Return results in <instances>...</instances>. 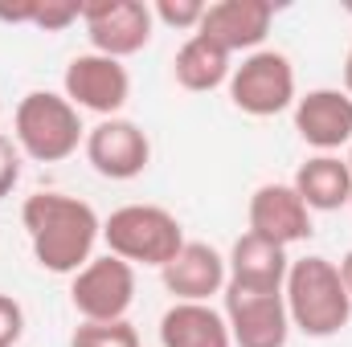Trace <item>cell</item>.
Wrapping results in <instances>:
<instances>
[{"label": "cell", "mask_w": 352, "mask_h": 347, "mask_svg": "<svg viewBox=\"0 0 352 347\" xmlns=\"http://www.w3.org/2000/svg\"><path fill=\"white\" fill-rule=\"evenodd\" d=\"M21 225L29 233L33 258L50 274H78L102 237V221L87 200L66 192H33L21 204Z\"/></svg>", "instance_id": "cell-1"}, {"label": "cell", "mask_w": 352, "mask_h": 347, "mask_svg": "<svg viewBox=\"0 0 352 347\" xmlns=\"http://www.w3.org/2000/svg\"><path fill=\"white\" fill-rule=\"evenodd\" d=\"M283 302H287L291 327L303 331L307 339H332L352 319V298L344 290L340 265L320 254L291 261L283 282Z\"/></svg>", "instance_id": "cell-2"}, {"label": "cell", "mask_w": 352, "mask_h": 347, "mask_svg": "<svg viewBox=\"0 0 352 347\" xmlns=\"http://www.w3.org/2000/svg\"><path fill=\"white\" fill-rule=\"evenodd\" d=\"M12 127H16V147L37 164H62L78 152V143H87V127L78 119V106L54 90L25 94L16 102Z\"/></svg>", "instance_id": "cell-3"}, {"label": "cell", "mask_w": 352, "mask_h": 347, "mask_svg": "<svg viewBox=\"0 0 352 347\" xmlns=\"http://www.w3.org/2000/svg\"><path fill=\"white\" fill-rule=\"evenodd\" d=\"M107 254L123 258L127 265H156L164 270L184 250V229L160 204H123L102 221Z\"/></svg>", "instance_id": "cell-4"}, {"label": "cell", "mask_w": 352, "mask_h": 347, "mask_svg": "<svg viewBox=\"0 0 352 347\" xmlns=\"http://www.w3.org/2000/svg\"><path fill=\"white\" fill-rule=\"evenodd\" d=\"M230 102L242 115L270 119L287 106H295V66L278 49H254L234 66L230 74Z\"/></svg>", "instance_id": "cell-5"}, {"label": "cell", "mask_w": 352, "mask_h": 347, "mask_svg": "<svg viewBox=\"0 0 352 347\" xmlns=\"http://www.w3.org/2000/svg\"><path fill=\"white\" fill-rule=\"evenodd\" d=\"M70 302L82 315V323H119V319H127V311L135 302V265H127L115 254L90 258L70 282Z\"/></svg>", "instance_id": "cell-6"}, {"label": "cell", "mask_w": 352, "mask_h": 347, "mask_svg": "<svg viewBox=\"0 0 352 347\" xmlns=\"http://www.w3.org/2000/svg\"><path fill=\"white\" fill-rule=\"evenodd\" d=\"M82 25L94 53L123 62L152 41L156 16H152V4L144 0H94V4H82Z\"/></svg>", "instance_id": "cell-7"}, {"label": "cell", "mask_w": 352, "mask_h": 347, "mask_svg": "<svg viewBox=\"0 0 352 347\" xmlns=\"http://www.w3.org/2000/svg\"><path fill=\"white\" fill-rule=\"evenodd\" d=\"M62 94L78 106V110H94L102 119H119V110L127 106L131 98V78H127V66L115 62V58H102V53H78L70 66H66V78H62Z\"/></svg>", "instance_id": "cell-8"}, {"label": "cell", "mask_w": 352, "mask_h": 347, "mask_svg": "<svg viewBox=\"0 0 352 347\" xmlns=\"http://www.w3.org/2000/svg\"><path fill=\"white\" fill-rule=\"evenodd\" d=\"M221 315H226L234 347H287L291 315H287L283 294L226 286V311Z\"/></svg>", "instance_id": "cell-9"}, {"label": "cell", "mask_w": 352, "mask_h": 347, "mask_svg": "<svg viewBox=\"0 0 352 347\" xmlns=\"http://www.w3.org/2000/svg\"><path fill=\"white\" fill-rule=\"evenodd\" d=\"M87 160L107 180H135L152 164V143L131 119H102L87 131Z\"/></svg>", "instance_id": "cell-10"}, {"label": "cell", "mask_w": 352, "mask_h": 347, "mask_svg": "<svg viewBox=\"0 0 352 347\" xmlns=\"http://www.w3.org/2000/svg\"><path fill=\"white\" fill-rule=\"evenodd\" d=\"M274 21V4L270 0H217L205 8V21L197 33H205L209 41H217L230 58L234 53H254L270 33Z\"/></svg>", "instance_id": "cell-11"}, {"label": "cell", "mask_w": 352, "mask_h": 347, "mask_svg": "<svg viewBox=\"0 0 352 347\" xmlns=\"http://www.w3.org/2000/svg\"><path fill=\"white\" fill-rule=\"evenodd\" d=\"M295 131L307 147L320 156H332L336 147L352 143V98L344 90H307L295 98Z\"/></svg>", "instance_id": "cell-12"}, {"label": "cell", "mask_w": 352, "mask_h": 347, "mask_svg": "<svg viewBox=\"0 0 352 347\" xmlns=\"http://www.w3.org/2000/svg\"><path fill=\"white\" fill-rule=\"evenodd\" d=\"M250 233L274 246H295L311 237V208L299 200L291 184H263L250 196Z\"/></svg>", "instance_id": "cell-13"}, {"label": "cell", "mask_w": 352, "mask_h": 347, "mask_svg": "<svg viewBox=\"0 0 352 347\" xmlns=\"http://www.w3.org/2000/svg\"><path fill=\"white\" fill-rule=\"evenodd\" d=\"M160 278H164V290L173 294L176 302H209L213 294L226 290L230 270H226V258L213 246L184 241V250L160 270Z\"/></svg>", "instance_id": "cell-14"}, {"label": "cell", "mask_w": 352, "mask_h": 347, "mask_svg": "<svg viewBox=\"0 0 352 347\" xmlns=\"http://www.w3.org/2000/svg\"><path fill=\"white\" fill-rule=\"evenodd\" d=\"M226 270H230V282L226 286H242V290H266V294H283V282H287V270H291V258L283 246L266 241L258 233H242L226 258Z\"/></svg>", "instance_id": "cell-15"}, {"label": "cell", "mask_w": 352, "mask_h": 347, "mask_svg": "<svg viewBox=\"0 0 352 347\" xmlns=\"http://www.w3.org/2000/svg\"><path fill=\"white\" fill-rule=\"evenodd\" d=\"M164 347H234L226 315L209 302H173L160 319Z\"/></svg>", "instance_id": "cell-16"}, {"label": "cell", "mask_w": 352, "mask_h": 347, "mask_svg": "<svg viewBox=\"0 0 352 347\" xmlns=\"http://www.w3.org/2000/svg\"><path fill=\"white\" fill-rule=\"evenodd\" d=\"M291 188L299 192V200L311 213H336L352 200V172L340 156H311L295 172Z\"/></svg>", "instance_id": "cell-17"}, {"label": "cell", "mask_w": 352, "mask_h": 347, "mask_svg": "<svg viewBox=\"0 0 352 347\" xmlns=\"http://www.w3.org/2000/svg\"><path fill=\"white\" fill-rule=\"evenodd\" d=\"M173 74L184 90L205 94V90H217L221 82H230L234 66H230V53H226L217 41H209L205 33H192V37L176 49Z\"/></svg>", "instance_id": "cell-18"}, {"label": "cell", "mask_w": 352, "mask_h": 347, "mask_svg": "<svg viewBox=\"0 0 352 347\" xmlns=\"http://www.w3.org/2000/svg\"><path fill=\"white\" fill-rule=\"evenodd\" d=\"M70 347H140V331L119 319V323H82L74 327Z\"/></svg>", "instance_id": "cell-19"}, {"label": "cell", "mask_w": 352, "mask_h": 347, "mask_svg": "<svg viewBox=\"0 0 352 347\" xmlns=\"http://www.w3.org/2000/svg\"><path fill=\"white\" fill-rule=\"evenodd\" d=\"M205 0H156L152 4V16L160 21V25H168V29H201V21H205Z\"/></svg>", "instance_id": "cell-20"}, {"label": "cell", "mask_w": 352, "mask_h": 347, "mask_svg": "<svg viewBox=\"0 0 352 347\" xmlns=\"http://www.w3.org/2000/svg\"><path fill=\"white\" fill-rule=\"evenodd\" d=\"M74 21H82V4L37 0V12H33V25H37V29H45V33H62V29H70Z\"/></svg>", "instance_id": "cell-21"}, {"label": "cell", "mask_w": 352, "mask_h": 347, "mask_svg": "<svg viewBox=\"0 0 352 347\" xmlns=\"http://www.w3.org/2000/svg\"><path fill=\"white\" fill-rule=\"evenodd\" d=\"M25 335V311L12 294H0V347H16Z\"/></svg>", "instance_id": "cell-22"}, {"label": "cell", "mask_w": 352, "mask_h": 347, "mask_svg": "<svg viewBox=\"0 0 352 347\" xmlns=\"http://www.w3.org/2000/svg\"><path fill=\"white\" fill-rule=\"evenodd\" d=\"M16 180H21V147L8 135H0V200L16 188Z\"/></svg>", "instance_id": "cell-23"}, {"label": "cell", "mask_w": 352, "mask_h": 347, "mask_svg": "<svg viewBox=\"0 0 352 347\" xmlns=\"http://www.w3.org/2000/svg\"><path fill=\"white\" fill-rule=\"evenodd\" d=\"M340 278H344V290H349V298H352V250L344 254V261H340Z\"/></svg>", "instance_id": "cell-24"}, {"label": "cell", "mask_w": 352, "mask_h": 347, "mask_svg": "<svg viewBox=\"0 0 352 347\" xmlns=\"http://www.w3.org/2000/svg\"><path fill=\"white\" fill-rule=\"evenodd\" d=\"M344 94L352 98V45H349V58H344Z\"/></svg>", "instance_id": "cell-25"}, {"label": "cell", "mask_w": 352, "mask_h": 347, "mask_svg": "<svg viewBox=\"0 0 352 347\" xmlns=\"http://www.w3.org/2000/svg\"><path fill=\"white\" fill-rule=\"evenodd\" d=\"M344 164H349V172H352V152H349V160H344Z\"/></svg>", "instance_id": "cell-26"}, {"label": "cell", "mask_w": 352, "mask_h": 347, "mask_svg": "<svg viewBox=\"0 0 352 347\" xmlns=\"http://www.w3.org/2000/svg\"><path fill=\"white\" fill-rule=\"evenodd\" d=\"M349 204H352V200H349Z\"/></svg>", "instance_id": "cell-27"}]
</instances>
